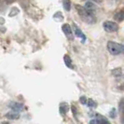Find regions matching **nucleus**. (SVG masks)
I'll return each instance as SVG.
<instances>
[{"label":"nucleus","mask_w":124,"mask_h":124,"mask_svg":"<svg viewBox=\"0 0 124 124\" xmlns=\"http://www.w3.org/2000/svg\"><path fill=\"white\" fill-rule=\"evenodd\" d=\"M72 112L74 114L75 117H77V114H78V110H77V107L75 106H72Z\"/></svg>","instance_id":"20"},{"label":"nucleus","mask_w":124,"mask_h":124,"mask_svg":"<svg viewBox=\"0 0 124 124\" xmlns=\"http://www.w3.org/2000/svg\"><path fill=\"white\" fill-rule=\"evenodd\" d=\"M104 26V29L108 33H113V32H116L118 30V25L111 21H106L103 23Z\"/></svg>","instance_id":"3"},{"label":"nucleus","mask_w":124,"mask_h":124,"mask_svg":"<svg viewBox=\"0 0 124 124\" xmlns=\"http://www.w3.org/2000/svg\"><path fill=\"white\" fill-rule=\"evenodd\" d=\"M107 50L112 55H118L124 51V46L114 41L107 42Z\"/></svg>","instance_id":"2"},{"label":"nucleus","mask_w":124,"mask_h":124,"mask_svg":"<svg viewBox=\"0 0 124 124\" xmlns=\"http://www.w3.org/2000/svg\"><path fill=\"white\" fill-rule=\"evenodd\" d=\"M76 8H77V11L78 13V15L80 16V18L87 23H94L96 22V20L94 18V16L92 15L90 12H88V10L84 8V7H81L80 5H76Z\"/></svg>","instance_id":"1"},{"label":"nucleus","mask_w":124,"mask_h":124,"mask_svg":"<svg viewBox=\"0 0 124 124\" xmlns=\"http://www.w3.org/2000/svg\"><path fill=\"white\" fill-rule=\"evenodd\" d=\"M114 20L117 22H122L124 21V10H119L117 13H115L114 15Z\"/></svg>","instance_id":"11"},{"label":"nucleus","mask_w":124,"mask_h":124,"mask_svg":"<svg viewBox=\"0 0 124 124\" xmlns=\"http://www.w3.org/2000/svg\"><path fill=\"white\" fill-rule=\"evenodd\" d=\"M84 8L87 9L88 12H90L92 15H93L94 12L96 11V9H97V8H96V6H95L93 3H92V2H86Z\"/></svg>","instance_id":"8"},{"label":"nucleus","mask_w":124,"mask_h":124,"mask_svg":"<svg viewBox=\"0 0 124 124\" xmlns=\"http://www.w3.org/2000/svg\"><path fill=\"white\" fill-rule=\"evenodd\" d=\"M63 61H64V63L65 65L69 67V68H73V65H72V60L71 58L69 57V55H64L63 57Z\"/></svg>","instance_id":"13"},{"label":"nucleus","mask_w":124,"mask_h":124,"mask_svg":"<svg viewBox=\"0 0 124 124\" xmlns=\"http://www.w3.org/2000/svg\"><path fill=\"white\" fill-rule=\"evenodd\" d=\"M63 8L66 11H70L71 8V2L70 0H63Z\"/></svg>","instance_id":"15"},{"label":"nucleus","mask_w":124,"mask_h":124,"mask_svg":"<svg viewBox=\"0 0 124 124\" xmlns=\"http://www.w3.org/2000/svg\"><path fill=\"white\" fill-rule=\"evenodd\" d=\"M110 117H112V118H115L116 117V110H115V108L112 109V112L110 111Z\"/></svg>","instance_id":"21"},{"label":"nucleus","mask_w":124,"mask_h":124,"mask_svg":"<svg viewBox=\"0 0 124 124\" xmlns=\"http://www.w3.org/2000/svg\"><path fill=\"white\" fill-rule=\"evenodd\" d=\"M5 1H6L8 4H11V3H13L15 0H5Z\"/></svg>","instance_id":"24"},{"label":"nucleus","mask_w":124,"mask_h":124,"mask_svg":"<svg viewBox=\"0 0 124 124\" xmlns=\"http://www.w3.org/2000/svg\"><path fill=\"white\" fill-rule=\"evenodd\" d=\"M90 124H99V122H98L97 119H92V120L90 121Z\"/></svg>","instance_id":"22"},{"label":"nucleus","mask_w":124,"mask_h":124,"mask_svg":"<svg viewBox=\"0 0 124 124\" xmlns=\"http://www.w3.org/2000/svg\"><path fill=\"white\" fill-rule=\"evenodd\" d=\"M18 13H19L18 8H11V11L9 12V14H8V15H9V17H12L13 15L15 16V15H17Z\"/></svg>","instance_id":"18"},{"label":"nucleus","mask_w":124,"mask_h":124,"mask_svg":"<svg viewBox=\"0 0 124 124\" xmlns=\"http://www.w3.org/2000/svg\"><path fill=\"white\" fill-rule=\"evenodd\" d=\"M59 110H60V113L62 114V115H64V114H66L69 110V106L67 103H61L60 104V106H59Z\"/></svg>","instance_id":"9"},{"label":"nucleus","mask_w":124,"mask_h":124,"mask_svg":"<svg viewBox=\"0 0 124 124\" xmlns=\"http://www.w3.org/2000/svg\"><path fill=\"white\" fill-rule=\"evenodd\" d=\"M119 90L124 91V84H122V85H120V86H119Z\"/></svg>","instance_id":"25"},{"label":"nucleus","mask_w":124,"mask_h":124,"mask_svg":"<svg viewBox=\"0 0 124 124\" xmlns=\"http://www.w3.org/2000/svg\"><path fill=\"white\" fill-rule=\"evenodd\" d=\"M79 102H80L82 105H87L88 99L85 97V96H81L80 98H79Z\"/></svg>","instance_id":"19"},{"label":"nucleus","mask_w":124,"mask_h":124,"mask_svg":"<svg viewBox=\"0 0 124 124\" xmlns=\"http://www.w3.org/2000/svg\"><path fill=\"white\" fill-rule=\"evenodd\" d=\"M93 2H96V3H98V4H101L102 2H103V0H92Z\"/></svg>","instance_id":"23"},{"label":"nucleus","mask_w":124,"mask_h":124,"mask_svg":"<svg viewBox=\"0 0 124 124\" xmlns=\"http://www.w3.org/2000/svg\"><path fill=\"white\" fill-rule=\"evenodd\" d=\"M62 30L63 32V34L68 37L70 40L73 39V31H72V29H71V27H70V25L68 23H65V24L62 25Z\"/></svg>","instance_id":"4"},{"label":"nucleus","mask_w":124,"mask_h":124,"mask_svg":"<svg viewBox=\"0 0 124 124\" xmlns=\"http://www.w3.org/2000/svg\"><path fill=\"white\" fill-rule=\"evenodd\" d=\"M122 74V72H121V68H115L112 70V75L114 76V77H119V76H121Z\"/></svg>","instance_id":"16"},{"label":"nucleus","mask_w":124,"mask_h":124,"mask_svg":"<svg viewBox=\"0 0 124 124\" xmlns=\"http://www.w3.org/2000/svg\"><path fill=\"white\" fill-rule=\"evenodd\" d=\"M73 30H74V34L77 36V37H80V38H82V40H83V42L85 41V39H86V37H85V35L82 33V31H81L80 29L77 26V24L76 23H73Z\"/></svg>","instance_id":"6"},{"label":"nucleus","mask_w":124,"mask_h":124,"mask_svg":"<svg viewBox=\"0 0 124 124\" xmlns=\"http://www.w3.org/2000/svg\"><path fill=\"white\" fill-rule=\"evenodd\" d=\"M87 106L91 108H93V107H96L97 106V104L95 101H93V99H88V103H87Z\"/></svg>","instance_id":"17"},{"label":"nucleus","mask_w":124,"mask_h":124,"mask_svg":"<svg viewBox=\"0 0 124 124\" xmlns=\"http://www.w3.org/2000/svg\"><path fill=\"white\" fill-rule=\"evenodd\" d=\"M6 118H8V119H12V120H14V119H18V118H20V115H19L18 112L10 111L6 114Z\"/></svg>","instance_id":"10"},{"label":"nucleus","mask_w":124,"mask_h":124,"mask_svg":"<svg viewBox=\"0 0 124 124\" xmlns=\"http://www.w3.org/2000/svg\"><path fill=\"white\" fill-rule=\"evenodd\" d=\"M118 112L120 116V122L124 124V100L121 99L118 104Z\"/></svg>","instance_id":"7"},{"label":"nucleus","mask_w":124,"mask_h":124,"mask_svg":"<svg viewBox=\"0 0 124 124\" xmlns=\"http://www.w3.org/2000/svg\"><path fill=\"white\" fill-rule=\"evenodd\" d=\"M8 107L11 108L13 111L19 112V111L23 110V107H24V106H23L22 104H20V103H17V102H10V103L8 104Z\"/></svg>","instance_id":"5"},{"label":"nucleus","mask_w":124,"mask_h":124,"mask_svg":"<svg viewBox=\"0 0 124 124\" xmlns=\"http://www.w3.org/2000/svg\"><path fill=\"white\" fill-rule=\"evenodd\" d=\"M96 117H97V120H98L99 124H110L106 118H104L103 116H101L99 114H96Z\"/></svg>","instance_id":"14"},{"label":"nucleus","mask_w":124,"mask_h":124,"mask_svg":"<svg viewBox=\"0 0 124 124\" xmlns=\"http://www.w3.org/2000/svg\"><path fill=\"white\" fill-rule=\"evenodd\" d=\"M1 124H8V122H2Z\"/></svg>","instance_id":"26"},{"label":"nucleus","mask_w":124,"mask_h":124,"mask_svg":"<svg viewBox=\"0 0 124 124\" xmlns=\"http://www.w3.org/2000/svg\"><path fill=\"white\" fill-rule=\"evenodd\" d=\"M53 19L54 21L57 22V23H60V22H62L63 21V15L61 11H57V12L53 15Z\"/></svg>","instance_id":"12"}]
</instances>
